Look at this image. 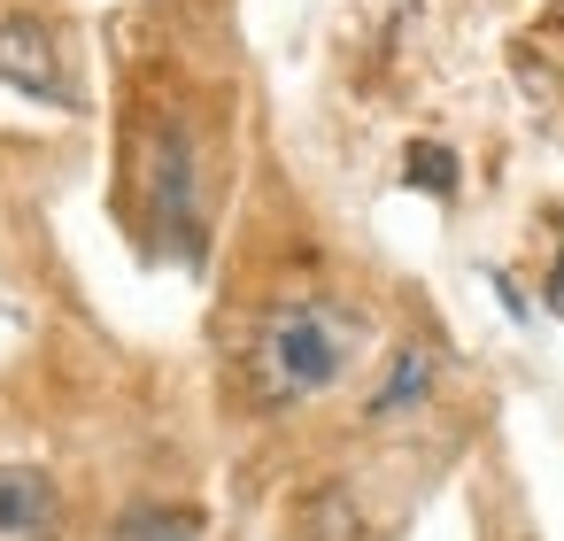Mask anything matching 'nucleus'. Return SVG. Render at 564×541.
Masks as SVG:
<instances>
[{"mask_svg":"<svg viewBox=\"0 0 564 541\" xmlns=\"http://www.w3.org/2000/svg\"><path fill=\"white\" fill-rule=\"evenodd\" d=\"M364 348V317L325 302V294H302V302H279L256 317L248 333V387L263 410H286V402H310L325 387H340V371L356 364Z\"/></svg>","mask_w":564,"mask_h":541,"instance_id":"nucleus-1","label":"nucleus"},{"mask_svg":"<svg viewBox=\"0 0 564 541\" xmlns=\"http://www.w3.org/2000/svg\"><path fill=\"white\" fill-rule=\"evenodd\" d=\"M0 541H63V487L40 464H0Z\"/></svg>","mask_w":564,"mask_h":541,"instance_id":"nucleus-3","label":"nucleus"},{"mask_svg":"<svg viewBox=\"0 0 564 541\" xmlns=\"http://www.w3.org/2000/svg\"><path fill=\"white\" fill-rule=\"evenodd\" d=\"M433 394V348H394V364H387V379L364 394V418H402V410H417Z\"/></svg>","mask_w":564,"mask_h":541,"instance_id":"nucleus-5","label":"nucleus"},{"mask_svg":"<svg viewBox=\"0 0 564 541\" xmlns=\"http://www.w3.org/2000/svg\"><path fill=\"white\" fill-rule=\"evenodd\" d=\"M402 178H410V186H425V194H456V155H448V148H433V140H417V148H410V163H402Z\"/></svg>","mask_w":564,"mask_h":541,"instance_id":"nucleus-7","label":"nucleus"},{"mask_svg":"<svg viewBox=\"0 0 564 541\" xmlns=\"http://www.w3.org/2000/svg\"><path fill=\"white\" fill-rule=\"evenodd\" d=\"M148 202H155V217H163L171 232H186V240H194V148H186V132H163V140H155Z\"/></svg>","mask_w":564,"mask_h":541,"instance_id":"nucleus-4","label":"nucleus"},{"mask_svg":"<svg viewBox=\"0 0 564 541\" xmlns=\"http://www.w3.org/2000/svg\"><path fill=\"white\" fill-rule=\"evenodd\" d=\"M124 533H132V541H194L202 518H194V510H140V518H124Z\"/></svg>","mask_w":564,"mask_h":541,"instance_id":"nucleus-8","label":"nucleus"},{"mask_svg":"<svg viewBox=\"0 0 564 541\" xmlns=\"http://www.w3.org/2000/svg\"><path fill=\"white\" fill-rule=\"evenodd\" d=\"M549 302L564 310V256H556V271H549Z\"/></svg>","mask_w":564,"mask_h":541,"instance_id":"nucleus-9","label":"nucleus"},{"mask_svg":"<svg viewBox=\"0 0 564 541\" xmlns=\"http://www.w3.org/2000/svg\"><path fill=\"white\" fill-rule=\"evenodd\" d=\"M294 541H364V510H356V495L348 487H310L302 502H294Z\"/></svg>","mask_w":564,"mask_h":541,"instance_id":"nucleus-6","label":"nucleus"},{"mask_svg":"<svg viewBox=\"0 0 564 541\" xmlns=\"http://www.w3.org/2000/svg\"><path fill=\"white\" fill-rule=\"evenodd\" d=\"M0 86H17L32 101H70V71L63 47L40 17H0Z\"/></svg>","mask_w":564,"mask_h":541,"instance_id":"nucleus-2","label":"nucleus"}]
</instances>
